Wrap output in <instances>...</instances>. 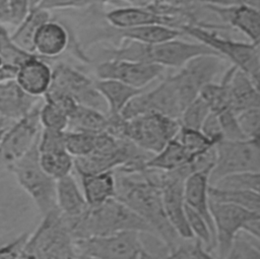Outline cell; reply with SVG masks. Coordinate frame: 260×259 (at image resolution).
I'll return each mask as SVG.
<instances>
[{
	"mask_svg": "<svg viewBox=\"0 0 260 259\" xmlns=\"http://www.w3.org/2000/svg\"><path fill=\"white\" fill-rule=\"evenodd\" d=\"M165 67L148 62L110 59L100 61L95 67L99 79H115L137 88H146L165 71Z\"/></svg>",
	"mask_w": 260,
	"mask_h": 259,
	"instance_id": "obj_15",
	"label": "cell"
},
{
	"mask_svg": "<svg viewBox=\"0 0 260 259\" xmlns=\"http://www.w3.org/2000/svg\"><path fill=\"white\" fill-rule=\"evenodd\" d=\"M106 22L114 28H128L141 25L161 24L179 28L176 19L150 8L132 6L112 9L104 15Z\"/></svg>",
	"mask_w": 260,
	"mask_h": 259,
	"instance_id": "obj_19",
	"label": "cell"
},
{
	"mask_svg": "<svg viewBox=\"0 0 260 259\" xmlns=\"http://www.w3.org/2000/svg\"><path fill=\"white\" fill-rule=\"evenodd\" d=\"M8 25L15 28L29 13L32 8V0H7Z\"/></svg>",
	"mask_w": 260,
	"mask_h": 259,
	"instance_id": "obj_45",
	"label": "cell"
},
{
	"mask_svg": "<svg viewBox=\"0 0 260 259\" xmlns=\"http://www.w3.org/2000/svg\"><path fill=\"white\" fill-rule=\"evenodd\" d=\"M201 55H217L214 50L200 42H185L178 38L155 44H143L123 40L111 48L99 51L100 61L119 59L154 63L165 68H181L191 59Z\"/></svg>",
	"mask_w": 260,
	"mask_h": 259,
	"instance_id": "obj_2",
	"label": "cell"
},
{
	"mask_svg": "<svg viewBox=\"0 0 260 259\" xmlns=\"http://www.w3.org/2000/svg\"><path fill=\"white\" fill-rule=\"evenodd\" d=\"M3 63H4V62H3V59H2V57L0 56V66H1Z\"/></svg>",
	"mask_w": 260,
	"mask_h": 259,
	"instance_id": "obj_52",
	"label": "cell"
},
{
	"mask_svg": "<svg viewBox=\"0 0 260 259\" xmlns=\"http://www.w3.org/2000/svg\"><path fill=\"white\" fill-rule=\"evenodd\" d=\"M222 78L229 86L231 108L236 114L260 107V90L247 74L233 65L224 71Z\"/></svg>",
	"mask_w": 260,
	"mask_h": 259,
	"instance_id": "obj_21",
	"label": "cell"
},
{
	"mask_svg": "<svg viewBox=\"0 0 260 259\" xmlns=\"http://www.w3.org/2000/svg\"><path fill=\"white\" fill-rule=\"evenodd\" d=\"M7 129V127H5V126H3L2 124H0V140H1V138H2V135H3V133L5 132V130Z\"/></svg>",
	"mask_w": 260,
	"mask_h": 259,
	"instance_id": "obj_51",
	"label": "cell"
},
{
	"mask_svg": "<svg viewBox=\"0 0 260 259\" xmlns=\"http://www.w3.org/2000/svg\"><path fill=\"white\" fill-rule=\"evenodd\" d=\"M56 202L57 208L68 218L79 216L88 207L82 189L72 174L57 180Z\"/></svg>",
	"mask_w": 260,
	"mask_h": 259,
	"instance_id": "obj_24",
	"label": "cell"
},
{
	"mask_svg": "<svg viewBox=\"0 0 260 259\" xmlns=\"http://www.w3.org/2000/svg\"><path fill=\"white\" fill-rule=\"evenodd\" d=\"M211 186L223 189H246L260 194V171L229 175Z\"/></svg>",
	"mask_w": 260,
	"mask_h": 259,
	"instance_id": "obj_35",
	"label": "cell"
},
{
	"mask_svg": "<svg viewBox=\"0 0 260 259\" xmlns=\"http://www.w3.org/2000/svg\"><path fill=\"white\" fill-rule=\"evenodd\" d=\"M209 209L214 223L215 249L218 257L226 258L236 236L252 219L260 216L236 204L209 199Z\"/></svg>",
	"mask_w": 260,
	"mask_h": 259,
	"instance_id": "obj_14",
	"label": "cell"
},
{
	"mask_svg": "<svg viewBox=\"0 0 260 259\" xmlns=\"http://www.w3.org/2000/svg\"><path fill=\"white\" fill-rule=\"evenodd\" d=\"M170 258H213L202 242L196 238L181 239L170 251Z\"/></svg>",
	"mask_w": 260,
	"mask_h": 259,
	"instance_id": "obj_38",
	"label": "cell"
},
{
	"mask_svg": "<svg viewBox=\"0 0 260 259\" xmlns=\"http://www.w3.org/2000/svg\"><path fill=\"white\" fill-rule=\"evenodd\" d=\"M212 168L191 173L184 181L185 204L201 214L207 221L215 243L214 223L209 209V176Z\"/></svg>",
	"mask_w": 260,
	"mask_h": 259,
	"instance_id": "obj_20",
	"label": "cell"
},
{
	"mask_svg": "<svg viewBox=\"0 0 260 259\" xmlns=\"http://www.w3.org/2000/svg\"><path fill=\"white\" fill-rule=\"evenodd\" d=\"M110 27L112 28V30L100 34V37L96 38L95 42H101V40H107L110 38L118 41L116 45H118L123 40H130L143 44H155L176 39L184 35L182 30L177 27L161 24L141 25L128 28H114L112 26Z\"/></svg>",
	"mask_w": 260,
	"mask_h": 259,
	"instance_id": "obj_22",
	"label": "cell"
},
{
	"mask_svg": "<svg viewBox=\"0 0 260 259\" xmlns=\"http://www.w3.org/2000/svg\"><path fill=\"white\" fill-rule=\"evenodd\" d=\"M41 102L25 116L7 127L0 140V166L7 168L23 156L36 143L42 130Z\"/></svg>",
	"mask_w": 260,
	"mask_h": 259,
	"instance_id": "obj_13",
	"label": "cell"
},
{
	"mask_svg": "<svg viewBox=\"0 0 260 259\" xmlns=\"http://www.w3.org/2000/svg\"><path fill=\"white\" fill-rule=\"evenodd\" d=\"M52 17V12L32 7L26 17L11 33L13 41L23 50L34 53V39L38 28Z\"/></svg>",
	"mask_w": 260,
	"mask_h": 259,
	"instance_id": "obj_29",
	"label": "cell"
},
{
	"mask_svg": "<svg viewBox=\"0 0 260 259\" xmlns=\"http://www.w3.org/2000/svg\"><path fill=\"white\" fill-rule=\"evenodd\" d=\"M68 49H73V36L62 20L51 17L38 28L34 39L36 55L50 61L62 56Z\"/></svg>",
	"mask_w": 260,
	"mask_h": 259,
	"instance_id": "obj_16",
	"label": "cell"
},
{
	"mask_svg": "<svg viewBox=\"0 0 260 259\" xmlns=\"http://www.w3.org/2000/svg\"><path fill=\"white\" fill-rule=\"evenodd\" d=\"M16 204L8 202L4 195L0 196V236L9 235L15 228Z\"/></svg>",
	"mask_w": 260,
	"mask_h": 259,
	"instance_id": "obj_44",
	"label": "cell"
},
{
	"mask_svg": "<svg viewBox=\"0 0 260 259\" xmlns=\"http://www.w3.org/2000/svg\"><path fill=\"white\" fill-rule=\"evenodd\" d=\"M114 175L115 198L141 216L171 251L182 238L178 236L166 216L160 187L152 178L149 169L144 168L137 172L114 170Z\"/></svg>",
	"mask_w": 260,
	"mask_h": 259,
	"instance_id": "obj_1",
	"label": "cell"
},
{
	"mask_svg": "<svg viewBox=\"0 0 260 259\" xmlns=\"http://www.w3.org/2000/svg\"><path fill=\"white\" fill-rule=\"evenodd\" d=\"M215 114L217 115L221 125L223 139L237 140V139L248 138L244 135L243 131L241 130V127L237 119V114L233 110L229 109Z\"/></svg>",
	"mask_w": 260,
	"mask_h": 259,
	"instance_id": "obj_43",
	"label": "cell"
},
{
	"mask_svg": "<svg viewBox=\"0 0 260 259\" xmlns=\"http://www.w3.org/2000/svg\"><path fill=\"white\" fill-rule=\"evenodd\" d=\"M222 21L241 31L250 42L260 44V8L250 5H205Z\"/></svg>",
	"mask_w": 260,
	"mask_h": 259,
	"instance_id": "obj_18",
	"label": "cell"
},
{
	"mask_svg": "<svg viewBox=\"0 0 260 259\" xmlns=\"http://www.w3.org/2000/svg\"><path fill=\"white\" fill-rule=\"evenodd\" d=\"M150 113H159L179 120L182 107L170 75L155 87L145 89L131 99L120 113V117L127 120Z\"/></svg>",
	"mask_w": 260,
	"mask_h": 259,
	"instance_id": "obj_12",
	"label": "cell"
},
{
	"mask_svg": "<svg viewBox=\"0 0 260 259\" xmlns=\"http://www.w3.org/2000/svg\"><path fill=\"white\" fill-rule=\"evenodd\" d=\"M96 134L85 131L66 130L65 131V149L75 157H81L89 154L95 146Z\"/></svg>",
	"mask_w": 260,
	"mask_h": 259,
	"instance_id": "obj_33",
	"label": "cell"
},
{
	"mask_svg": "<svg viewBox=\"0 0 260 259\" xmlns=\"http://www.w3.org/2000/svg\"><path fill=\"white\" fill-rule=\"evenodd\" d=\"M17 66L3 63L0 66V83L7 82L10 80H15L16 73H17Z\"/></svg>",
	"mask_w": 260,
	"mask_h": 259,
	"instance_id": "obj_49",
	"label": "cell"
},
{
	"mask_svg": "<svg viewBox=\"0 0 260 259\" xmlns=\"http://www.w3.org/2000/svg\"><path fill=\"white\" fill-rule=\"evenodd\" d=\"M198 157V156H197ZM196 156L191 154L176 138L171 139L158 152L153 153L144 163V168L173 171L191 164Z\"/></svg>",
	"mask_w": 260,
	"mask_h": 259,
	"instance_id": "obj_27",
	"label": "cell"
},
{
	"mask_svg": "<svg viewBox=\"0 0 260 259\" xmlns=\"http://www.w3.org/2000/svg\"><path fill=\"white\" fill-rule=\"evenodd\" d=\"M65 220L74 240L124 231L153 233L141 216L115 197L101 205L88 206L79 216L65 217Z\"/></svg>",
	"mask_w": 260,
	"mask_h": 259,
	"instance_id": "obj_3",
	"label": "cell"
},
{
	"mask_svg": "<svg viewBox=\"0 0 260 259\" xmlns=\"http://www.w3.org/2000/svg\"><path fill=\"white\" fill-rule=\"evenodd\" d=\"M258 240H260V216L250 220L243 229Z\"/></svg>",
	"mask_w": 260,
	"mask_h": 259,
	"instance_id": "obj_50",
	"label": "cell"
},
{
	"mask_svg": "<svg viewBox=\"0 0 260 259\" xmlns=\"http://www.w3.org/2000/svg\"><path fill=\"white\" fill-rule=\"evenodd\" d=\"M209 199L236 204L260 215V194L246 189H223L209 186Z\"/></svg>",
	"mask_w": 260,
	"mask_h": 259,
	"instance_id": "obj_30",
	"label": "cell"
},
{
	"mask_svg": "<svg viewBox=\"0 0 260 259\" xmlns=\"http://www.w3.org/2000/svg\"><path fill=\"white\" fill-rule=\"evenodd\" d=\"M127 1H132V0H127Z\"/></svg>",
	"mask_w": 260,
	"mask_h": 259,
	"instance_id": "obj_53",
	"label": "cell"
},
{
	"mask_svg": "<svg viewBox=\"0 0 260 259\" xmlns=\"http://www.w3.org/2000/svg\"><path fill=\"white\" fill-rule=\"evenodd\" d=\"M110 0H37L32 7L53 11L77 10L107 3Z\"/></svg>",
	"mask_w": 260,
	"mask_h": 259,
	"instance_id": "obj_39",
	"label": "cell"
},
{
	"mask_svg": "<svg viewBox=\"0 0 260 259\" xmlns=\"http://www.w3.org/2000/svg\"><path fill=\"white\" fill-rule=\"evenodd\" d=\"M95 86L108 106V116L117 117L135 95L146 88H137L115 79H94Z\"/></svg>",
	"mask_w": 260,
	"mask_h": 259,
	"instance_id": "obj_26",
	"label": "cell"
},
{
	"mask_svg": "<svg viewBox=\"0 0 260 259\" xmlns=\"http://www.w3.org/2000/svg\"><path fill=\"white\" fill-rule=\"evenodd\" d=\"M179 29L231 61L234 66L247 74L252 82L260 74V44L224 38L195 23H182Z\"/></svg>",
	"mask_w": 260,
	"mask_h": 259,
	"instance_id": "obj_7",
	"label": "cell"
},
{
	"mask_svg": "<svg viewBox=\"0 0 260 259\" xmlns=\"http://www.w3.org/2000/svg\"><path fill=\"white\" fill-rule=\"evenodd\" d=\"M192 2L203 3L204 5H217V6H237V5H250L260 8V0H189Z\"/></svg>",
	"mask_w": 260,
	"mask_h": 259,
	"instance_id": "obj_48",
	"label": "cell"
},
{
	"mask_svg": "<svg viewBox=\"0 0 260 259\" xmlns=\"http://www.w3.org/2000/svg\"><path fill=\"white\" fill-rule=\"evenodd\" d=\"M76 258L74 238L58 208L43 214L36 230L28 235L22 259Z\"/></svg>",
	"mask_w": 260,
	"mask_h": 259,
	"instance_id": "obj_5",
	"label": "cell"
},
{
	"mask_svg": "<svg viewBox=\"0 0 260 259\" xmlns=\"http://www.w3.org/2000/svg\"><path fill=\"white\" fill-rule=\"evenodd\" d=\"M200 130L206 137H208L210 140H212L216 144L223 139V133H222L219 119L217 115L212 111L208 114V116L204 120Z\"/></svg>",
	"mask_w": 260,
	"mask_h": 259,
	"instance_id": "obj_47",
	"label": "cell"
},
{
	"mask_svg": "<svg viewBox=\"0 0 260 259\" xmlns=\"http://www.w3.org/2000/svg\"><path fill=\"white\" fill-rule=\"evenodd\" d=\"M210 112L211 111L207 103L198 95L183 109L179 118L180 124L185 127L200 130L204 120Z\"/></svg>",
	"mask_w": 260,
	"mask_h": 259,
	"instance_id": "obj_37",
	"label": "cell"
},
{
	"mask_svg": "<svg viewBox=\"0 0 260 259\" xmlns=\"http://www.w3.org/2000/svg\"><path fill=\"white\" fill-rule=\"evenodd\" d=\"M109 117L107 114L83 105H77L69 116L68 127L66 130L85 131L100 133L107 131Z\"/></svg>",
	"mask_w": 260,
	"mask_h": 259,
	"instance_id": "obj_28",
	"label": "cell"
},
{
	"mask_svg": "<svg viewBox=\"0 0 260 259\" xmlns=\"http://www.w3.org/2000/svg\"><path fill=\"white\" fill-rule=\"evenodd\" d=\"M223 60L217 55L197 56L183 65L177 73L170 75L182 111L200 94L206 84L213 82L214 78L222 72Z\"/></svg>",
	"mask_w": 260,
	"mask_h": 259,
	"instance_id": "obj_10",
	"label": "cell"
},
{
	"mask_svg": "<svg viewBox=\"0 0 260 259\" xmlns=\"http://www.w3.org/2000/svg\"><path fill=\"white\" fill-rule=\"evenodd\" d=\"M237 119L246 137L260 136V107L247 109L238 113Z\"/></svg>",
	"mask_w": 260,
	"mask_h": 259,
	"instance_id": "obj_42",
	"label": "cell"
},
{
	"mask_svg": "<svg viewBox=\"0 0 260 259\" xmlns=\"http://www.w3.org/2000/svg\"><path fill=\"white\" fill-rule=\"evenodd\" d=\"M76 258L135 259L150 258L145 250L141 232L124 231L110 235L74 240Z\"/></svg>",
	"mask_w": 260,
	"mask_h": 259,
	"instance_id": "obj_8",
	"label": "cell"
},
{
	"mask_svg": "<svg viewBox=\"0 0 260 259\" xmlns=\"http://www.w3.org/2000/svg\"><path fill=\"white\" fill-rule=\"evenodd\" d=\"M260 171V136L230 140L215 145V160L210 172V185L234 174Z\"/></svg>",
	"mask_w": 260,
	"mask_h": 259,
	"instance_id": "obj_9",
	"label": "cell"
},
{
	"mask_svg": "<svg viewBox=\"0 0 260 259\" xmlns=\"http://www.w3.org/2000/svg\"><path fill=\"white\" fill-rule=\"evenodd\" d=\"M81 189L88 206H98L116 195L114 171L78 175Z\"/></svg>",
	"mask_w": 260,
	"mask_h": 259,
	"instance_id": "obj_25",
	"label": "cell"
},
{
	"mask_svg": "<svg viewBox=\"0 0 260 259\" xmlns=\"http://www.w3.org/2000/svg\"><path fill=\"white\" fill-rule=\"evenodd\" d=\"M40 163L44 171L55 180L72 174L74 170V158L66 150L40 152Z\"/></svg>",
	"mask_w": 260,
	"mask_h": 259,
	"instance_id": "obj_31",
	"label": "cell"
},
{
	"mask_svg": "<svg viewBox=\"0 0 260 259\" xmlns=\"http://www.w3.org/2000/svg\"><path fill=\"white\" fill-rule=\"evenodd\" d=\"M53 68L45 60L34 54L17 68L16 83L28 95L41 99L52 84Z\"/></svg>",
	"mask_w": 260,
	"mask_h": 259,
	"instance_id": "obj_17",
	"label": "cell"
},
{
	"mask_svg": "<svg viewBox=\"0 0 260 259\" xmlns=\"http://www.w3.org/2000/svg\"><path fill=\"white\" fill-rule=\"evenodd\" d=\"M29 233H22L21 235L9 240L0 245V259H16L23 257L25 243Z\"/></svg>",
	"mask_w": 260,
	"mask_h": 259,
	"instance_id": "obj_46",
	"label": "cell"
},
{
	"mask_svg": "<svg viewBox=\"0 0 260 259\" xmlns=\"http://www.w3.org/2000/svg\"><path fill=\"white\" fill-rule=\"evenodd\" d=\"M226 258L260 259V251L249 241L243 230L236 236Z\"/></svg>",
	"mask_w": 260,
	"mask_h": 259,
	"instance_id": "obj_41",
	"label": "cell"
},
{
	"mask_svg": "<svg viewBox=\"0 0 260 259\" xmlns=\"http://www.w3.org/2000/svg\"><path fill=\"white\" fill-rule=\"evenodd\" d=\"M6 169L13 175L17 185L29 197L42 215L57 208V180L47 174L41 166L38 140L23 156Z\"/></svg>",
	"mask_w": 260,
	"mask_h": 259,
	"instance_id": "obj_6",
	"label": "cell"
},
{
	"mask_svg": "<svg viewBox=\"0 0 260 259\" xmlns=\"http://www.w3.org/2000/svg\"><path fill=\"white\" fill-rule=\"evenodd\" d=\"M108 117L107 132L126 138L151 154L158 152L171 139L175 138L181 127L178 119L159 113L145 114L127 120L120 116Z\"/></svg>",
	"mask_w": 260,
	"mask_h": 259,
	"instance_id": "obj_4",
	"label": "cell"
},
{
	"mask_svg": "<svg viewBox=\"0 0 260 259\" xmlns=\"http://www.w3.org/2000/svg\"><path fill=\"white\" fill-rule=\"evenodd\" d=\"M65 131L66 130L42 128L38 139L39 152H54L66 150Z\"/></svg>",
	"mask_w": 260,
	"mask_h": 259,
	"instance_id": "obj_40",
	"label": "cell"
},
{
	"mask_svg": "<svg viewBox=\"0 0 260 259\" xmlns=\"http://www.w3.org/2000/svg\"><path fill=\"white\" fill-rule=\"evenodd\" d=\"M34 54L20 48L13 41L8 27L0 23V56L4 63L18 67Z\"/></svg>",
	"mask_w": 260,
	"mask_h": 259,
	"instance_id": "obj_34",
	"label": "cell"
},
{
	"mask_svg": "<svg viewBox=\"0 0 260 259\" xmlns=\"http://www.w3.org/2000/svg\"><path fill=\"white\" fill-rule=\"evenodd\" d=\"M40 102L41 99L25 93L15 80L0 83V121H16Z\"/></svg>",
	"mask_w": 260,
	"mask_h": 259,
	"instance_id": "obj_23",
	"label": "cell"
},
{
	"mask_svg": "<svg viewBox=\"0 0 260 259\" xmlns=\"http://www.w3.org/2000/svg\"><path fill=\"white\" fill-rule=\"evenodd\" d=\"M52 68L53 77L50 89L64 92L77 104L96 109L108 115L107 103L98 90L93 79L66 63H57Z\"/></svg>",
	"mask_w": 260,
	"mask_h": 259,
	"instance_id": "obj_11",
	"label": "cell"
},
{
	"mask_svg": "<svg viewBox=\"0 0 260 259\" xmlns=\"http://www.w3.org/2000/svg\"><path fill=\"white\" fill-rule=\"evenodd\" d=\"M39 116L42 128L66 130L68 127V113L50 101L44 100L41 104Z\"/></svg>",
	"mask_w": 260,
	"mask_h": 259,
	"instance_id": "obj_36",
	"label": "cell"
},
{
	"mask_svg": "<svg viewBox=\"0 0 260 259\" xmlns=\"http://www.w3.org/2000/svg\"><path fill=\"white\" fill-rule=\"evenodd\" d=\"M175 138L194 156L204 154L215 147L216 143L206 137L201 130L189 127H180Z\"/></svg>",
	"mask_w": 260,
	"mask_h": 259,
	"instance_id": "obj_32",
	"label": "cell"
}]
</instances>
